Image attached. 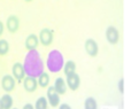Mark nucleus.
Returning a JSON list of instances; mask_svg holds the SVG:
<instances>
[{
	"instance_id": "obj_2",
	"label": "nucleus",
	"mask_w": 131,
	"mask_h": 109,
	"mask_svg": "<svg viewBox=\"0 0 131 109\" xmlns=\"http://www.w3.org/2000/svg\"><path fill=\"white\" fill-rule=\"evenodd\" d=\"M63 56L58 50H52L47 56V68L52 72H58L63 68Z\"/></svg>"
},
{
	"instance_id": "obj_3",
	"label": "nucleus",
	"mask_w": 131,
	"mask_h": 109,
	"mask_svg": "<svg viewBox=\"0 0 131 109\" xmlns=\"http://www.w3.org/2000/svg\"><path fill=\"white\" fill-rule=\"evenodd\" d=\"M84 48H85V52L89 54V56L91 57H95L99 53V46L98 43L92 38H88L84 43Z\"/></svg>"
},
{
	"instance_id": "obj_13",
	"label": "nucleus",
	"mask_w": 131,
	"mask_h": 109,
	"mask_svg": "<svg viewBox=\"0 0 131 109\" xmlns=\"http://www.w3.org/2000/svg\"><path fill=\"white\" fill-rule=\"evenodd\" d=\"M54 90L55 92H57L59 95H61V94H64L66 91H67V85H66V82L63 78L61 77H58L57 79H55L54 82Z\"/></svg>"
},
{
	"instance_id": "obj_26",
	"label": "nucleus",
	"mask_w": 131,
	"mask_h": 109,
	"mask_svg": "<svg viewBox=\"0 0 131 109\" xmlns=\"http://www.w3.org/2000/svg\"><path fill=\"white\" fill-rule=\"evenodd\" d=\"M14 109H16V108H14Z\"/></svg>"
},
{
	"instance_id": "obj_15",
	"label": "nucleus",
	"mask_w": 131,
	"mask_h": 109,
	"mask_svg": "<svg viewBox=\"0 0 131 109\" xmlns=\"http://www.w3.org/2000/svg\"><path fill=\"white\" fill-rule=\"evenodd\" d=\"M13 98L9 95V93H6L1 96L0 99V103L2 106V109H10L12 106H13Z\"/></svg>"
},
{
	"instance_id": "obj_20",
	"label": "nucleus",
	"mask_w": 131,
	"mask_h": 109,
	"mask_svg": "<svg viewBox=\"0 0 131 109\" xmlns=\"http://www.w3.org/2000/svg\"><path fill=\"white\" fill-rule=\"evenodd\" d=\"M118 91H120L121 93L124 92V80H123V78L118 80Z\"/></svg>"
},
{
	"instance_id": "obj_4",
	"label": "nucleus",
	"mask_w": 131,
	"mask_h": 109,
	"mask_svg": "<svg viewBox=\"0 0 131 109\" xmlns=\"http://www.w3.org/2000/svg\"><path fill=\"white\" fill-rule=\"evenodd\" d=\"M53 37L54 36H53L52 30L48 29V28H44V29H41L40 32H39L38 40L43 46H50L53 41Z\"/></svg>"
},
{
	"instance_id": "obj_5",
	"label": "nucleus",
	"mask_w": 131,
	"mask_h": 109,
	"mask_svg": "<svg viewBox=\"0 0 131 109\" xmlns=\"http://www.w3.org/2000/svg\"><path fill=\"white\" fill-rule=\"evenodd\" d=\"M106 39L109 44L112 45H116L120 39V33H118V30L116 29L113 25H109L106 29Z\"/></svg>"
},
{
	"instance_id": "obj_18",
	"label": "nucleus",
	"mask_w": 131,
	"mask_h": 109,
	"mask_svg": "<svg viewBox=\"0 0 131 109\" xmlns=\"http://www.w3.org/2000/svg\"><path fill=\"white\" fill-rule=\"evenodd\" d=\"M9 52V43L6 39H0V56H4Z\"/></svg>"
},
{
	"instance_id": "obj_7",
	"label": "nucleus",
	"mask_w": 131,
	"mask_h": 109,
	"mask_svg": "<svg viewBox=\"0 0 131 109\" xmlns=\"http://www.w3.org/2000/svg\"><path fill=\"white\" fill-rule=\"evenodd\" d=\"M1 87L7 93H10L15 89V79L12 75H5L1 79Z\"/></svg>"
},
{
	"instance_id": "obj_21",
	"label": "nucleus",
	"mask_w": 131,
	"mask_h": 109,
	"mask_svg": "<svg viewBox=\"0 0 131 109\" xmlns=\"http://www.w3.org/2000/svg\"><path fill=\"white\" fill-rule=\"evenodd\" d=\"M59 109H71L69 105H67V103H62V105H60Z\"/></svg>"
},
{
	"instance_id": "obj_16",
	"label": "nucleus",
	"mask_w": 131,
	"mask_h": 109,
	"mask_svg": "<svg viewBox=\"0 0 131 109\" xmlns=\"http://www.w3.org/2000/svg\"><path fill=\"white\" fill-rule=\"evenodd\" d=\"M37 84H38L40 87H43V89L47 87L48 84H50V76H48V74L47 72H44V71H43V72L38 76Z\"/></svg>"
},
{
	"instance_id": "obj_11",
	"label": "nucleus",
	"mask_w": 131,
	"mask_h": 109,
	"mask_svg": "<svg viewBox=\"0 0 131 109\" xmlns=\"http://www.w3.org/2000/svg\"><path fill=\"white\" fill-rule=\"evenodd\" d=\"M66 85H68V87H69L71 91H76V90L79 87V85H81V78H79V76L77 75L76 72L70 75V76H68L67 84Z\"/></svg>"
},
{
	"instance_id": "obj_22",
	"label": "nucleus",
	"mask_w": 131,
	"mask_h": 109,
	"mask_svg": "<svg viewBox=\"0 0 131 109\" xmlns=\"http://www.w3.org/2000/svg\"><path fill=\"white\" fill-rule=\"evenodd\" d=\"M4 31H5V24L1 22V21H0V36L4 33Z\"/></svg>"
},
{
	"instance_id": "obj_19",
	"label": "nucleus",
	"mask_w": 131,
	"mask_h": 109,
	"mask_svg": "<svg viewBox=\"0 0 131 109\" xmlns=\"http://www.w3.org/2000/svg\"><path fill=\"white\" fill-rule=\"evenodd\" d=\"M35 109H47V99L41 96L38 98V100L36 101V105H35Z\"/></svg>"
},
{
	"instance_id": "obj_12",
	"label": "nucleus",
	"mask_w": 131,
	"mask_h": 109,
	"mask_svg": "<svg viewBox=\"0 0 131 109\" xmlns=\"http://www.w3.org/2000/svg\"><path fill=\"white\" fill-rule=\"evenodd\" d=\"M39 45V40H38V36L35 33H31L25 39V47L28 51H34L37 48V46Z\"/></svg>"
},
{
	"instance_id": "obj_9",
	"label": "nucleus",
	"mask_w": 131,
	"mask_h": 109,
	"mask_svg": "<svg viewBox=\"0 0 131 109\" xmlns=\"http://www.w3.org/2000/svg\"><path fill=\"white\" fill-rule=\"evenodd\" d=\"M23 87L27 92L29 93H32L37 90L38 87V84H37V79L35 77H31V76H28V77H24L23 79Z\"/></svg>"
},
{
	"instance_id": "obj_14",
	"label": "nucleus",
	"mask_w": 131,
	"mask_h": 109,
	"mask_svg": "<svg viewBox=\"0 0 131 109\" xmlns=\"http://www.w3.org/2000/svg\"><path fill=\"white\" fill-rule=\"evenodd\" d=\"M63 71H64V75L67 76H70L72 74L76 72V63H75L72 60H69L67 61L66 63H63Z\"/></svg>"
},
{
	"instance_id": "obj_24",
	"label": "nucleus",
	"mask_w": 131,
	"mask_h": 109,
	"mask_svg": "<svg viewBox=\"0 0 131 109\" xmlns=\"http://www.w3.org/2000/svg\"><path fill=\"white\" fill-rule=\"evenodd\" d=\"M25 2H31V1H34V0H24Z\"/></svg>"
},
{
	"instance_id": "obj_10",
	"label": "nucleus",
	"mask_w": 131,
	"mask_h": 109,
	"mask_svg": "<svg viewBox=\"0 0 131 109\" xmlns=\"http://www.w3.org/2000/svg\"><path fill=\"white\" fill-rule=\"evenodd\" d=\"M47 100L52 107H58V105L60 103V95L55 92L53 86H50L47 90Z\"/></svg>"
},
{
	"instance_id": "obj_17",
	"label": "nucleus",
	"mask_w": 131,
	"mask_h": 109,
	"mask_svg": "<svg viewBox=\"0 0 131 109\" xmlns=\"http://www.w3.org/2000/svg\"><path fill=\"white\" fill-rule=\"evenodd\" d=\"M84 109H98L97 100H95L94 98H92V96H89L88 99H85Z\"/></svg>"
},
{
	"instance_id": "obj_25",
	"label": "nucleus",
	"mask_w": 131,
	"mask_h": 109,
	"mask_svg": "<svg viewBox=\"0 0 131 109\" xmlns=\"http://www.w3.org/2000/svg\"><path fill=\"white\" fill-rule=\"evenodd\" d=\"M0 109H2V106H1V103H0Z\"/></svg>"
},
{
	"instance_id": "obj_1",
	"label": "nucleus",
	"mask_w": 131,
	"mask_h": 109,
	"mask_svg": "<svg viewBox=\"0 0 131 109\" xmlns=\"http://www.w3.org/2000/svg\"><path fill=\"white\" fill-rule=\"evenodd\" d=\"M25 74H28L29 76L36 78L37 76H39L43 72V61L41 57L39 55V52L36 50L34 51H29L24 59V64H23Z\"/></svg>"
},
{
	"instance_id": "obj_6",
	"label": "nucleus",
	"mask_w": 131,
	"mask_h": 109,
	"mask_svg": "<svg viewBox=\"0 0 131 109\" xmlns=\"http://www.w3.org/2000/svg\"><path fill=\"white\" fill-rule=\"evenodd\" d=\"M12 72H13L14 79H16L18 83H21V80H23L25 77V71H24V68H23V64L20 63V62H15L13 64Z\"/></svg>"
},
{
	"instance_id": "obj_8",
	"label": "nucleus",
	"mask_w": 131,
	"mask_h": 109,
	"mask_svg": "<svg viewBox=\"0 0 131 109\" xmlns=\"http://www.w3.org/2000/svg\"><path fill=\"white\" fill-rule=\"evenodd\" d=\"M6 28L10 33H15L20 29V18L16 15H10L6 21Z\"/></svg>"
},
{
	"instance_id": "obj_23",
	"label": "nucleus",
	"mask_w": 131,
	"mask_h": 109,
	"mask_svg": "<svg viewBox=\"0 0 131 109\" xmlns=\"http://www.w3.org/2000/svg\"><path fill=\"white\" fill-rule=\"evenodd\" d=\"M23 109H35V108H34V106H32L31 103H27V105H24Z\"/></svg>"
}]
</instances>
